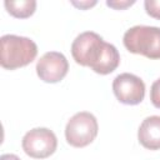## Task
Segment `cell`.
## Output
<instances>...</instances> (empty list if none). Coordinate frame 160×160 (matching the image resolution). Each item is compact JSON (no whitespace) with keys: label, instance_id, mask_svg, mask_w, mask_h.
Segmentation results:
<instances>
[{"label":"cell","instance_id":"obj_9","mask_svg":"<svg viewBox=\"0 0 160 160\" xmlns=\"http://www.w3.org/2000/svg\"><path fill=\"white\" fill-rule=\"evenodd\" d=\"M4 5L10 15L19 19L31 16L36 9L35 0H5Z\"/></svg>","mask_w":160,"mask_h":160},{"label":"cell","instance_id":"obj_5","mask_svg":"<svg viewBox=\"0 0 160 160\" xmlns=\"http://www.w3.org/2000/svg\"><path fill=\"white\" fill-rule=\"evenodd\" d=\"M22 150L34 159H45L52 155L58 148L56 135L48 128H35L28 131L21 141Z\"/></svg>","mask_w":160,"mask_h":160},{"label":"cell","instance_id":"obj_10","mask_svg":"<svg viewBox=\"0 0 160 160\" xmlns=\"http://www.w3.org/2000/svg\"><path fill=\"white\" fill-rule=\"evenodd\" d=\"M144 6L148 15L160 20V0H145Z\"/></svg>","mask_w":160,"mask_h":160},{"label":"cell","instance_id":"obj_6","mask_svg":"<svg viewBox=\"0 0 160 160\" xmlns=\"http://www.w3.org/2000/svg\"><path fill=\"white\" fill-rule=\"evenodd\" d=\"M112 91L120 102L138 105L144 100L145 84L139 76L130 72H122L114 79Z\"/></svg>","mask_w":160,"mask_h":160},{"label":"cell","instance_id":"obj_12","mask_svg":"<svg viewBox=\"0 0 160 160\" xmlns=\"http://www.w3.org/2000/svg\"><path fill=\"white\" fill-rule=\"evenodd\" d=\"M132 4H135V0H108L106 1L108 6H110L112 9H116V10L125 9L128 6H131Z\"/></svg>","mask_w":160,"mask_h":160},{"label":"cell","instance_id":"obj_7","mask_svg":"<svg viewBox=\"0 0 160 160\" xmlns=\"http://www.w3.org/2000/svg\"><path fill=\"white\" fill-rule=\"evenodd\" d=\"M69 70V62L64 54L59 51L45 52L36 64V74L45 82H59L61 81Z\"/></svg>","mask_w":160,"mask_h":160},{"label":"cell","instance_id":"obj_13","mask_svg":"<svg viewBox=\"0 0 160 160\" xmlns=\"http://www.w3.org/2000/svg\"><path fill=\"white\" fill-rule=\"evenodd\" d=\"M71 4L74 6H76V8H79V9H89V8L94 6V5H96V1L95 0H92V1H90V0H85V1H71Z\"/></svg>","mask_w":160,"mask_h":160},{"label":"cell","instance_id":"obj_14","mask_svg":"<svg viewBox=\"0 0 160 160\" xmlns=\"http://www.w3.org/2000/svg\"><path fill=\"white\" fill-rule=\"evenodd\" d=\"M0 160H21L19 156H16L15 154H2Z\"/></svg>","mask_w":160,"mask_h":160},{"label":"cell","instance_id":"obj_4","mask_svg":"<svg viewBox=\"0 0 160 160\" xmlns=\"http://www.w3.org/2000/svg\"><path fill=\"white\" fill-rule=\"evenodd\" d=\"M96 118L89 111L76 112L65 126V139L74 148H84L91 144L98 135Z\"/></svg>","mask_w":160,"mask_h":160},{"label":"cell","instance_id":"obj_1","mask_svg":"<svg viewBox=\"0 0 160 160\" xmlns=\"http://www.w3.org/2000/svg\"><path fill=\"white\" fill-rule=\"evenodd\" d=\"M0 45V64L8 70H15L29 65L38 55L36 44L25 36L12 34L2 35Z\"/></svg>","mask_w":160,"mask_h":160},{"label":"cell","instance_id":"obj_3","mask_svg":"<svg viewBox=\"0 0 160 160\" xmlns=\"http://www.w3.org/2000/svg\"><path fill=\"white\" fill-rule=\"evenodd\" d=\"M106 41L94 31H84L75 38L71 44V55L76 64L89 66L91 70L99 62L105 51Z\"/></svg>","mask_w":160,"mask_h":160},{"label":"cell","instance_id":"obj_11","mask_svg":"<svg viewBox=\"0 0 160 160\" xmlns=\"http://www.w3.org/2000/svg\"><path fill=\"white\" fill-rule=\"evenodd\" d=\"M150 100L152 105L158 109H160V78L155 80L150 89Z\"/></svg>","mask_w":160,"mask_h":160},{"label":"cell","instance_id":"obj_8","mask_svg":"<svg viewBox=\"0 0 160 160\" xmlns=\"http://www.w3.org/2000/svg\"><path fill=\"white\" fill-rule=\"evenodd\" d=\"M139 142L149 150L160 149V116L152 115L142 120L138 130Z\"/></svg>","mask_w":160,"mask_h":160},{"label":"cell","instance_id":"obj_2","mask_svg":"<svg viewBox=\"0 0 160 160\" xmlns=\"http://www.w3.org/2000/svg\"><path fill=\"white\" fill-rule=\"evenodd\" d=\"M122 42L132 54H140L149 59H160V28L132 26L124 34Z\"/></svg>","mask_w":160,"mask_h":160}]
</instances>
